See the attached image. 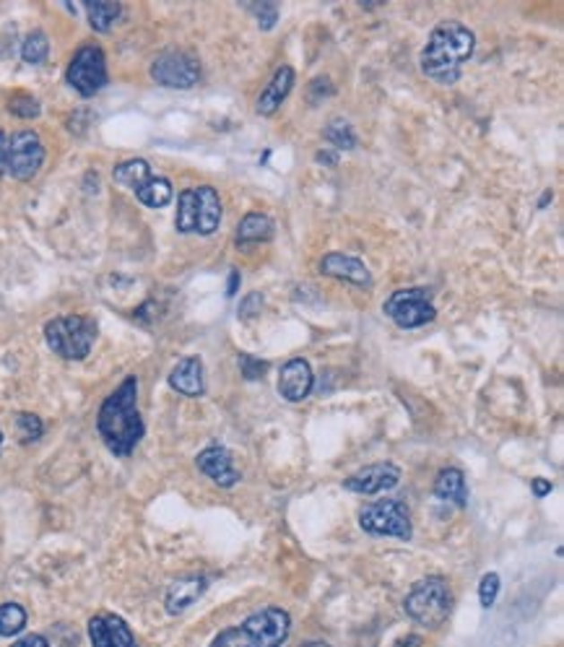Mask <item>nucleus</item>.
<instances>
[{
  "label": "nucleus",
  "instance_id": "nucleus-1",
  "mask_svg": "<svg viewBox=\"0 0 564 647\" xmlns=\"http://www.w3.org/2000/svg\"><path fill=\"white\" fill-rule=\"evenodd\" d=\"M97 429L104 444L120 458H128L135 444L143 440L146 427L138 411V380L133 375L104 398L97 414Z\"/></svg>",
  "mask_w": 564,
  "mask_h": 647
},
{
  "label": "nucleus",
  "instance_id": "nucleus-2",
  "mask_svg": "<svg viewBox=\"0 0 564 647\" xmlns=\"http://www.w3.org/2000/svg\"><path fill=\"white\" fill-rule=\"evenodd\" d=\"M476 34L461 22H442L432 29L424 50L421 71L437 83H456L461 78L463 65L473 57Z\"/></svg>",
  "mask_w": 564,
  "mask_h": 647
},
{
  "label": "nucleus",
  "instance_id": "nucleus-3",
  "mask_svg": "<svg viewBox=\"0 0 564 647\" xmlns=\"http://www.w3.org/2000/svg\"><path fill=\"white\" fill-rule=\"evenodd\" d=\"M221 216H224V208H221V198H219L216 187L198 185V187H187L180 193L175 227L182 234L208 237L219 229Z\"/></svg>",
  "mask_w": 564,
  "mask_h": 647
},
{
  "label": "nucleus",
  "instance_id": "nucleus-4",
  "mask_svg": "<svg viewBox=\"0 0 564 647\" xmlns=\"http://www.w3.org/2000/svg\"><path fill=\"white\" fill-rule=\"evenodd\" d=\"M45 341L63 359L81 362L97 341V323L83 315H63L45 325Z\"/></svg>",
  "mask_w": 564,
  "mask_h": 647
},
{
  "label": "nucleus",
  "instance_id": "nucleus-5",
  "mask_svg": "<svg viewBox=\"0 0 564 647\" xmlns=\"http://www.w3.org/2000/svg\"><path fill=\"white\" fill-rule=\"evenodd\" d=\"M403 608L411 619L427 629H437L447 622L453 611V593L442 577H424L409 591Z\"/></svg>",
  "mask_w": 564,
  "mask_h": 647
},
{
  "label": "nucleus",
  "instance_id": "nucleus-6",
  "mask_svg": "<svg viewBox=\"0 0 564 647\" xmlns=\"http://www.w3.org/2000/svg\"><path fill=\"white\" fill-rule=\"evenodd\" d=\"M112 177H115V182L130 187L135 193V198L149 208L169 206V201L175 195L172 182L154 175V169L146 159H128V161L117 164Z\"/></svg>",
  "mask_w": 564,
  "mask_h": 647
},
{
  "label": "nucleus",
  "instance_id": "nucleus-7",
  "mask_svg": "<svg viewBox=\"0 0 564 647\" xmlns=\"http://www.w3.org/2000/svg\"><path fill=\"white\" fill-rule=\"evenodd\" d=\"M360 525L369 536L401 539V541H411L413 536L409 507L401 499H380V502L364 505L360 513Z\"/></svg>",
  "mask_w": 564,
  "mask_h": 647
},
{
  "label": "nucleus",
  "instance_id": "nucleus-8",
  "mask_svg": "<svg viewBox=\"0 0 564 647\" xmlns=\"http://www.w3.org/2000/svg\"><path fill=\"white\" fill-rule=\"evenodd\" d=\"M383 312L387 320H393L398 328L403 331H413L421 328L427 323H432L437 317L432 297L427 289L421 286H411V289H398L393 291L383 302Z\"/></svg>",
  "mask_w": 564,
  "mask_h": 647
},
{
  "label": "nucleus",
  "instance_id": "nucleus-9",
  "mask_svg": "<svg viewBox=\"0 0 564 647\" xmlns=\"http://www.w3.org/2000/svg\"><path fill=\"white\" fill-rule=\"evenodd\" d=\"M45 164V146L34 130H19L5 141V175L13 180H31Z\"/></svg>",
  "mask_w": 564,
  "mask_h": 647
},
{
  "label": "nucleus",
  "instance_id": "nucleus-10",
  "mask_svg": "<svg viewBox=\"0 0 564 647\" xmlns=\"http://www.w3.org/2000/svg\"><path fill=\"white\" fill-rule=\"evenodd\" d=\"M65 81L76 89L81 97H94L107 86V60L100 45H83L74 55Z\"/></svg>",
  "mask_w": 564,
  "mask_h": 647
},
{
  "label": "nucleus",
  "instance_id": "nucleus-11",
  "mask_svg": "<svg viewBox=\"0 0 564 647\" xmlns=\"http://www.w3.org/2000/svg\"><path fill=\"white\" fill-rule=\"evenodd\" d=\"M152 78L167 89H190L201 81V63L187 52H164L152 65Z\"/></svg>",
  "mask_w": 564,
  "mask_h": 647
},
{
  "label": "nucleus",
  "instance_id": "nucleus-12",
  "mask_svg": "<svg viewBox=\"0 0 564 647\" xmlns=\"http://www.w3.org/2000/svg\"><path fill=\"white\" fill-rule=\"evenodd\" d=\"M239 626L247 632V637L253 640L256 647H282L291 629V617L283 608L268 606L263 611H256L253 617H247Z\"/></svg>",
  "mask_w": 564,
  "mask_h": 647
},
{
  "label": "nucleus",
  "instance_id": "nucleus-13",
  "mask_svg": "<svg viewBox=\"0 0 564 647\" xmlns=\"http://www.w3.org/2000/svg\"><path fill=\"white\" fill-rule=\"evenodd\" d=\"M401 481V468L393 466V463H375V466H367L357 470L354 476H349L343 481V489L354 494H380L395 489Z\"/></svg>",
  "mask_w": 564,
  "mask_h": 647
},
{
  "label": "nucleus",
  "instance_id": "nucleus-14",
  "mask_svg": "<svg viewBox=\"0 0 564 647\" xmlns=\"http://www.w3.org/2000/svg\"><path fill=\"white\" fill-rule=\"evenodd\" d=\"M195 463L201 468V473H205L216 487H221V489H231L242 476H239V470L234 468V461H231V453L227 447H221V444H211V447H205L204 453L195 458Z\"/></svg>",
  "mask_w": 564,
  "mask_h": 647
},
{
  "label": "nucleus",
  "instance_id": "nucleus-15",
  "mask_svg": "<svg viewBox=\"0 0 564 647\" xmlns=\"http://www.w3.org/2000/svg\"><path fill=\"white\" fill-rule=\"evenodd\" d=\"M91 647H138L128 624L115 614H97L89 622Z\"/></svg>",
  "mask_w": 564,
  "mask_h": 647
},
{
  "label": "nucleus",
  "instance_id": "nucleus-16",
  "mask_svg": "<svg viewBox=\"0 0 564 647\" xmlns=\"http://www.w3.org/2000/svg\"><path fill=\"white\" fill-rule=\"evenodd\" d=\"M315 377H312V367L305 359H289L282 367L279 375V393L289 403H302L312 393Z\"/></svg>",
  "mask_w": 564,
  "mask_h": 647
},
{
  "label": "nucleus",
  "instance_id": "nucleus-17",
  "mask_svg": "<svg viewBox=\"0 0 564 647\" xmlns=\"http://www.w3.org/2000/svg\"><path fill=\"white\" fill-rule=\"evenodd\" d=\"M320 271L331 279H341L346 284L361 286V289H369L372 286V273L369 268L354 255H346V253H328L325 258L320 260Z\"/></svg>",
  "mask_w": 564,
  "mask_h": 647
},
{
  "label": "nucleus",
  "instance_id": "nucleus-18",
  "mask_svg": "<svg viewBox=\"0 0 564 647\" xmlns=\"http://www.w3.org/2000/svg\"><path fill=\"white\" fill-rule=\"evenodd\" d=\"M169 385H172V390H178L180 395H187V398L204 395L205 380L201 357H185V359L175 364V369L169 372Z\"/></svg>",
  "mask_w": 564,
  "mask_h": 647
},
{
  "label": "nucleus",
  "instance_id": "nucleus-19",
  "mask_svg": "<svg viewBox=\"0 0 564 647\" xmlns=\"http://www.w3.org/2000/svg\"><path fill=\"white\" fill-rule=\"evenodd\" d=\"M291 86H294V68H291V65H282V68L273 73L271 83L263 89V94L257 97V104H256L257 115H263V117L276 115V109L286 102Z\"/></svg>",
  "mask_w": 564,
  "mask_h": 647
},
{
  "label": "nucleus",
  "instance_id": "nucleus-20",
  "mask_svg": "<svg viewBox=\"0 0 564 647\" xmlns=\"http://www.w3.org/2000/svg\"><path fill=\"white\" fill-rule=\"evenodd\" d=\"M435 496L453 502L458 507L468 505V487H465V476L461 468H442L435 479Z\"/></svg>",
  "mask_w": 564,
  "mask_h": 647
},
{
  "label": "nucleus",
  "instance_id": "nucleus-21",
  "mask_svg": "<svg viewBox=\"0 0 564 647\" xmlns=\"http://www.w3.org/2000/svg\"><path fill=\"white\" fill-rule=\"evenodd\" d=\"M273 232H276V227H273L271 216H265L260 211H253L237 227V245L239 247H250V245H257V242H268L273 237Z\"/></svg>",
  "mask_w": 564,
  "mask_h": 647
},
{
  "label": "nucleus",
  "instance_id": "nucleus-22",
  "mask_svg": "<svg viewBox=\"0 0 564 647\" xmlns=\"http://www.w3.org/2000/svg\"><path fill=\"white\" fill-rule=\"evenodd\" d=\"M205 591V577H187L180 580L169 588L167 593V611L169 614H180L187 606H193L198 598L204 596Z\"/></svg>",
  "mask_w": 564,
  "mask_h": 647
},
{
  "label": "nucleus",
  "instance_id": "nucleus-23",
  "mask_svg": "<svg viewBox=\"0 0 564 647\" xmlns=\"http://www.w3.org/2000/svg\"><path fill=\"white\" fill-rule=\"evenodd\" d=\"M83 8H86L89 24L94 31H109L123 13V5L115 0H86Z\"/></svg>",
  "mask_w": 564,
  "mask_h": 647
},
{
  "label": "nucleus",
  "instance_id": "nucleus-24",
  "mask_svg": "<svg viewBox=\"0 0 564 647\" xmlns=\"http://www.w3.org/2000/svg\"><path fill=\"white\" fill-rule=\"evenodd\" d=\"M26 626V611L19 603L0 606V637H13Z\"/></svg>",
  "mask_w": 564,
  "mask_h": 647
},
{
  "label": "nucleus",
  "instance_id": "nucleus-25",
  "mask_svg": "<svg viewBox=\"0 0 564 647\" xmlns=\"http://www.w3.org/2000/svg\"><path fill=\"white\" fill-rule=\"evenodd\" d=\"M323 138L328 141V143H334L335 149H354L357 146V135H354V128L349 125V123H343L341 117H335L331 120L325 130H323Z\"/></svg>",
  "mask_w": 564,
  "mask_h": 647
},
{
  "label": "nucleus",
  "instance_id": "nucleus-26",
  "mask_svg": "<svg viewBox=\"0 0 564 647\" xmlns=\"http://www.w3.org/2000/svg\"><path fill=\"white\" fill-rule=\"evenodd\" d=\"M48 55H50V42H48V37H45L42 31H31V34L24 39V45H22V57H24V63H29V65H39V63L48 60Z\"/></svg>",
  "mask_w": 564,
  "mask_h": 647
},
{
  "label": "nucleus",
  "instance_id": "nucleus-27",
  "mask_svg": "<svg viewBox=\"0 0 564 647\" xmlns=\"http://www.w3.org/2000/svg\"><path fill=\"white\" fill-rule=\"evenodd\" d=\"M8 112L16 115V117H22V120H34V117H39L42 107H39V102H37L34 97H29V94H13V97L8 99Z\"/></svg>",
  "mask_w": 564,
  "mask_h": 647
},
{
  "label": "nucleus",
  "instance_id": "nucleus-28",
  "mask_svg": "<svg viewBox=\"0 0 564 647\" xmlns=\"http://www.w3.org/2000/svg\"><path fill=\"white\" fill-rule=\"evenodd\" d=\"M247 11L253 13L257 19V26L263 29V31H271L276 22H279V5L276 3H247Z\"/></svg>",
  "mask_w": 564,
  "mask_h": 647
},
{
  "label": "nucleus",
  "instance_id": "nucleus-29",
  "mask_svg": "<svg viewBox=\"0 0 564 647\" xmlns=\"http://www.w3.org/2000/svg\"><path fill=\"white\" fill-rule=\"evenodd\" d=\"M208 647H256V645H253V640L247 637V632H245L242 626H230V629L219 632V634L213 637V643Z\"/></svg>",
  "mask_w": 564,
  "mask_h": 647
},
{
  "label": "nucleus",
  "instance_id": "nucleus-30",
  "mask_svg": "<svg viewBox=\"0 0 564 647\" xmlns=\"http://www.w3.org/2000/svg\"><path fill=\"white\" fill-rule=\"evenodd\" d=\"M499 588H502V582H499V574H497V572H487V574L482 577V585H479V600H482L484 608H491V606H494V600L499 596Z\"/></svg>",
  "mask_w": 564,
  "mask_h": 647
},
{
  "label": "nucleus",
  "instance_id": "nucleus-31",
  "mask_svg": "<svg viewBox=\"0 0 564 647\" xmlns=\"http://www.w3.org/2000/svg\"><path fill=\"white\" fill-rule=\"evenodd\" d=\"M16 427H19L22 442H34L42 437V421H39V416L19 414V418H16Z\"/></svg>",
  "mask_w": 564,
  "mask_h": 647
},
{
  "label": "nucleus",
  "instance_id": "nucleus-32",
  "mask_svg": "<svg viewBox=\"0 0 564 647\" xmlns=\"http://www.w3.org/2000/svg\"><path fill=\"white\" fill-rule=\"evenodd\" d=\"M239 369H242V375H245V380H260L263 377V372L268 369V364L260 362V359H253L250 354H239Z\"/></svg>",
  "mask_w": 564,
  "mask_h": 647
},
{
  "label": "nucleus",
  "instance_id": "nucleus-33",
  "mask_svg": "<svg viewBox=\"0 0 564 647\" xmlns=\"http://www.w3.org/2000/svg\"><path fill=\"white\" fill-rule=\"evenodd\" d=\"M260 310H263V294H257V291H253L247 299H242V305H239V315L242 317H256V315H260Z\"/></svg>",
  "mask_w": 564,
  "mask_h": 647
},
{
  "label": "nucleus",
  "instance_id": "nucleus-34",
  "mask_svg": "<svg viewBox=\"0 0 564 647\" xmlns=\"http://www.w3.org/2000/svg\"><path fill=\"white\" fill-rule=\"evenodd\" d=\"M11 647H50V645H48V640H45L42 634H26V637H22L19 643H13Z\"/></svg>",
  "mask_w": 564,
  "mask_h": 647
},
{
  "label": "nucleus",
  "instance_id": "nucleus-35",
  "mask_svg": "<svg viewBox=\"0 0 564 647\" xmlns=\"http://www.w3.org/2000/svg\"><path fill=\"white\" fill-rule=\"evenodd\" d=\"M531 489L536 496H546V494L551 492V481H546V479H534L531 481Z\"/></svg>",
  "mask_w": 564,
  "mask_h": 647
},
{
  "label": "nucleus",
  "instance_id": "nucleus-36",
  "mask_svg": "<svg viewBox=\"0 0 564 647\" xmlns=\"http://www.w3.org/2000/svg\"><path fill=\"white\" fill-rule=\"evenodd\" d=\"M242 284V276H239V271H231L230 273V286H227V297H234L237 294V289Z\"/></svg>",
  "mask_w": 564,
  "mask_h": 647
},
{
  "label": "nucleus",
  "instance_id": "nucleus-37",
  "mask_svg": "<svg viewBox=\"0 0 564 647\" xmlns=\"http://www.w3.org/2000/svg\"><path fill=\"white\" fill-rule=\"evenodd\" d=\"M5 141H8V133L0 130V177L5 175Z\"/></svg>",
  "mask_w": 564,
  "mask_h": 647
},
{
  "label": "nucleus",
  "instance_id": "nucleus-38",
  "mask_svg": "<svg viewBox=\"0 0 564 647\" xmlns=\"http://www.w3.org/2000/svg\"><path fill=\"white\" fill-rule=\"evenodd\" d=\"M549 201H551V190H546V193H543V198H541L539 206L543 208V206H546V203H549Z\"/></svg>",
  "mask_w": 564,
  "mask_h": 647
},
{
  "label": "nucleus",
  "instance_id": "nucleus-39",
  "mask_svg": "<svg viewBox=\"0 0 564 647\" xmlns=\"http://www.w3.org/2000/svg\"><path fill=\"white\" fill-rule=\"evenodd\" d=\"M0 450H3V432H0Z\"/></svg>",
  "mask_w": 564,
  "mask_h": 647
}]
</instances>
